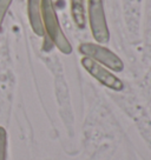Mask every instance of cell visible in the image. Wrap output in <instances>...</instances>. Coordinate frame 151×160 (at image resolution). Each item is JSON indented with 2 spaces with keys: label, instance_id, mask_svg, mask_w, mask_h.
Instances as JSON below:
<instances>
[{
  "label": "cell",
  "instance_id": "obj_1",
  "mask_svg": "<svg viewBox=\"0 0 151 160\" xmlns=\"http://www.w3.org/2000/svg\"><path fill=\"white\" fill-rule=\"evenodd\" d=\"M41 21L44 27V37L63 54L72 53V45L61 28L53 0H41Z\"/></svg>",
  "mask_w": 151,
  "mask_h": 160
},
{
  "label": "cell",
  "instance_id": "obj_7",
  "mask_svg": "<svg viewBox=\"0 0 151 160\" xmlns=\"http://www.w3.org/2000/svg\"><path fill=\"white\" fill-rule=\"evenodd\" d=\"M7 155V133L4 127L0 126V160H6Z\"/></svg>",
  "mask_w": 151,
  "mask_h": 160
},
{
  "label": "cell",
  "instance_id": "obj_5",
  "mask_svg": "<svg viewBox=\"0 0 151 160\" xmlns=\"http://www.w3.org/2000/svg\"><path fill=\"white\" fill-rule=\"evenodd\" d=\"M27 15L32 31L38 37H44L41 21V0H27Z\"/></svg>",
  "mask_w": 151,
  "mask_h": 160
},
{
  "label": "cell",
  "instance_id": "obj_8",
  "mask_svg": "<svg viewBox=\"0 0 151 160\" xmlns=\"http://www.w3.org/2000/svg\"><path fill=\"white\" fill-rule=\"evenodd\" d=\"M13 0H0V31L3 27V22L5 20V17L10 10V6Z\"/></svg>",
  "mask_w": 151,
  "mask_h": 160
},
{
  "label": "cell",
  "instance_id": "obj_4",
  "mask_svg": "<svg viewBox=\"0 0 151 160\" xmlns=\"http://www.w3.org/2000/svg\"><path fill=\"white\" fill-rule=\"evenodd\" d=\"M81 64L83 68L103 86H105L112 91H116V92H121L124 88L123 81L117 75H115L109 68L96 62L91 58L83 57L81 59Z\"/></svg>",
  "mask_w": 151,
  "mask_h": 160
},
{
  "label": "cell",
  "instance_id": "obj_6",
  "mask_svg": "<svg viewBox=\"0 0 151 160\" xmlns=\"http://www.w3.org/2000/svg\"><path fill=\"white\" fill-rule=\"evenodd\" d=\"M71 15L75 25L83 30L86 26V11H85V1L84 0H70Z\"/></svg>",
  "mask_w": 151,
  "mask_h": 160
},
{
  "label": "cell",
  "instance_id": "obj_3",
  "mask_svg": "<svg viewBox=\"0 0 151 160\" xmlns=\"http://www.w3.org/2000/svg\"><path fill=\"white\" fill-rule=\"evenodd\" d=\"M78 51L83 57H87L96 62L103 65L113 72H122L124 70V62L118 55L102 44L97 42H83Z\"/></svg>",
  "mask_w": 151,
  "mask_h": 160
},
{
  "label": "cell",
  "instance_id": "obj_2",
  "mask_svg": "<svg viewBox=\"0 0 151 160\" xmlns=\"http://www.w3.org/2000/svg\"><path fill=\"white\" fill-rule=\"evenodd\" d=\"M87 21L91 34L97 44L105 45L110 40V31L107 27L104 10V0H87Z\"/></svg>",
  "mask_w": 151,
  "mask_h": 160
}]
</instances>
